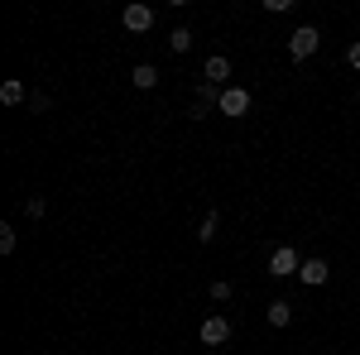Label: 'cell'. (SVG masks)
I'll use <instances>...</instances> for the list:
<instances>
[{
  "label": "cell",
  "instance_id": "obj_1",
  "mask_svg": "<svg viewBox=\"0 0 360 355\" xmlns=\"http://www.w3.org/2000/svg\"><path fill=\"white\" fill-rule=\"evenodd\" d=\"M317 44H322L317 25H298L293 34H288V58H293V63H303V58L317 53Z\"/></svg>",
  "mask_w": 360,
  "mask_h": 355
},
{
  "label": "cell",
  "instance_id": "obj_2",
  "mask_svg": "<svg viewBox=\"0 0 360 355\" xmlns=\"http://www.w3.org/2000/svg\"><path fill=\"white\" fill-rule=\"evenodd\" d=\"M298 269H303V259H298L293 245H278L274 254H269V273H274V278H293Z\"/></svg>",
  "mask_w": 360,
  "mask_h": 355
},
{
  "label": "cell",
  "instance_id": "obj_3",
  "mask_svg": "<svg viewBox=\"0 0 360 355\" xmlns=\"http://www.w3.org/2000/svg\"><path fill=\"white\" fill-rule=\"evenodd\" d=\"M197 336H202V346H226V341H231V322L217 312V317H207V322L197 327Z\"/></svg>",
  "mask_w": 360,
  "mask_h": 355
},
{
  "label": "cell",
  "instance_id": "obj_4",
  "mask_svg": "<svg viewBox=\"0 0 360 355\" xmlns=\"http://www.w3.org/2000/svg\"><path fill=\"white\" fill-rule=\"evenodd\" d=\"M217 110L231 115V120H240V115L250 110V91H245V86H226V91H221V106H217Z\"/></svg>",
  "mask_w": 360,
  "mask_h": 355
},
{
  "label": "cell",
  "instance_id": "obj_5",
  "mask_svg": "<svg viewBox=\"0 0 360 355\" xmlns=\"http://www.w3.org/2000/svg\"><path fill=\"white\" fill-rule=\"evenodd\" d=\"M120 20H125L130 34H149V29H154V10H149V5H125Z\"/></svg>",
  "mask_w": 360,
  "mask_h": 355
},
{
  "label": "cell",
  "instance_id": "obj_6",
  "mask_svg": "<svg viewBox=\"0 0 360 355\" xmlns=\"http://www.w3.org/2000/svg\"><path fill=\"white\" fill-rule=\"evenodd\" d=\"M226 77H231V58H226V53H212L207 63H202V82L226 86Z\"/></svg>",
  "mask_w": 360,
  "mask_h": 355
},
{
  "label": "cell",
  "instance_id": "obj_7",
  "mask_svg": "<svg viewBox=\"0 0 360 355\" xmlns=\"http://www.w3.org/2000/svg\"><path fill=\"white\" fill-rule=\"evenodd\" d=\"M298 278H303L307 288H322V283L332 278V264H327V259H303V269H298Z\"/></svg>",
  "mask_w": 360,
  "mask_h": 355
},
{
  "label": "cell",
  "instance_id": "obj_8",
  "mask_svg": "<svg viewBox=\"0 0 360 355\" xmlns=\"http://www.w3.org/2000/svg\"><path fill=\"white\" fill-rule=\"evenodd\" d=\"M34 91H29L20 77H10V82H0V106H20V101H29Z\"/></svg>",
  "mask_w": 360,
  "mask_h": 355
},
{
  "label": "cell",
  "instance_id": "obj_9",
  "mask_svg": "<svg viewBox=\"0 0 360 355\" xmlns=\"http://www.w3.org/2000/svg\"><path fill=\"white\" fill-rule=\"evenodd\" d=\"M130 82H135L139 91H154V86H159V67H154V63H139L135 72H130Z\"/></svg>",
  "mask_w": 360,
  "mask_h": 355
},
{
  "label": "cell",
  "instance_id": "obj_10",
  "mask_svg": "<svg viewBox=\"0 0 360 355\" xmlns=\"http://www.w3.org/2000/svg\"><path fill=\"white\" fill-rule=\"evenodd\" d=\"M288 322H293V302L274 298V302H269V327H288Z\"/></svg>",
  "mask_w": 360,
  "mask_h": 355
},
{
  "label": "cell",
  "instance_id": "obj_11",
  "mask_svg": "<svg viewBox=\"0 0 360 355\" xmlns=\"http://www.w3.org/2000/svg\"><path fill=\"white\" fill-rule=\"evenodd\" d=\"M221 91H226V86H212V82H197V106L217 110V106H221Z\"/></svg>",
  "mask_w": 360,
  "mask_h": 355
},
{
  "label": "cell",
  "instance_id": "obj_12",
  "mask_svg": "<svg viewBox=\"0 0 360 355\" xmlns=\"http://www.w3.org/2000/svg\"><path fill=\"white\" fill-rule=\"evenodd\" d=\"M168 49H173V53L183 58V53H188V49H193V29H188V25H178V29H173V34H168Z\"/></svg>",
  "mask_w": 360,
  "mask_h": 355
},
{
  "label": "cell",
  "instance_id": "obj_13",
  "mask_svg": "<svg viewBox=\"0 0 360 355\" xmlns=\"http://www.w3.org/2000/svg\"><path fill=\"white\" fill-rule=\"evenodd\" d=\"M217 226H221V212H207L202 226H197V240H202V245H212V240H217Z\"/></svg>",
  "mask_w": 360,
  "mask_h": 355
},
{
  "label": "cell",
  "instance_id": "obj_14",
  "mask_svg": "<svg viewBox=\"0 0 360 355\" xmlns=\"http://www.w3.org/2000/svg\"><path fill=\"white\" fill-rule=\"evenodd\" d=\"M207 293H212V302H231V293H236V288H231V283H226V278H217V283H212V288H207Z\"/></svg>",
  "mask_w": 360,
  "mask_h": 355
},
{
  "label": "cell",
  "instance_id": "obj_15",
  "mask_svg": "<svg viewBox=\"0 0 360 355\" xmlns=\"http://www.w3.org/2000/svg\"><path fill=\"white\" fill-rule=\"evenodd\" d=\"M0 254H15V226H0Z\"/></svg>",
  "mask_w": 360,
  "mask_h": 355
},
{
  "label": "cell",
  "instance_id": "obj_16",
  "mask_svg": "<svg viewBox=\"0 0 360 355\" xmlns=\"http://www.w3.org/2000/svg\"><path fill=\"white\" fill-rule=\"evenodd\" d=\"M25 212H29V217H44V212H49V202H44V197H25Z\"/></svg>",
  "mask_w": 360,
  "mask_h": 355
},
{
  "label": "cell",
  "instance_id": "obj_17",
  "mask_svg": "<svg viewBox=\"0 0 360 355\" xmlns=\"http://www.w3.org/2000/svg\"><path fill=\"white\" fill-rule=\"evenodd\" d=\"M49 106H53V101H49L44 91H34V96H29V110H49Z\"/></svg>",
  "mask_w": 360,
  "mask_h": 355
},
{
  "label": "cell",
  "instance_id": "obj_18",
  "mask_svg": "<svg viewBox=\"0 0 360 355\" xmlns=\"http://www.w3.org/2000/svg\"><path fill=\"white\" fill-rule=\"evenodd\" d=\"M346 63H351V67L360 72V44H351V49H346Z\"/></svg>",
  "mask_w": 360,
  "mask_h": 355
}]
</instances>
